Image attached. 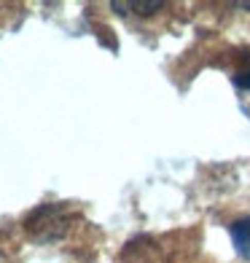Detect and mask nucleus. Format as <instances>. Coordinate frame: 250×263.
Wrapping results in <instances>:
<instances>
[{
	"label": "nucleus",
	"mask_w": 250,
	"mask_h": 263,
	"mask_svg": "<svg viewBox=\"0 0 250 263\" xmlns=\"http://www.w3.org/2000/svg\"><path fill=\"white\" fill-rule=\"evenodd\" d=\"M70 220H73V215L65 204H43L30 212L25 229L35 242H57L70 229Z\"/></svg>",
	"instance_id": "1"
},
{
	"label": "nucleus",
	"mask_w": 250,
	"mask_h": 263,
	"mask_svg": "<svg viewBox=\"0 0 250 263\" xmlns=\"http://www.w3.org/2000/svg\"><path fill=\"white\" fill-rule=\"evenodd\" d=\"M229 236H231L234 253L242 260H250V215L229 223Z\"/></svg>",
	"instance_id": "2"
},
{
	"label": "nucleus",
	"mask_w": 250,
	"mask_h": 263,
	"mask_svg": "<svg viewBox=\"0 0 250 263\" xmlns=\"http://www.w3.org/2000/svg\"><path fill=\"white\" fill-rule=\"evenodd\" d=\"M124 8H135V14H140V16H151L153 11H159V8H164V3H121Z\"/></svg>",
	"instance_id": "3"
},
{
	"label": "nucleus",
	"mask_w": 250,
	"mask_h": 263,
	"mask_svg": "<svg viewBox=\"0 0 250 263\" xmlns=\"http://www.w3.org/2000/svg\"><path fill=\"white\" fill-rule=\"evenodd\" d=\"M231 83H234V86L240 89V91H247V94H250V70L234 73V76H231Z\"/></svg>",
	"instance_id": "4"
}]
</instances>
